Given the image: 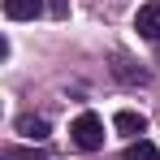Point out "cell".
<instances>
[{
    "label": "cell",
    "instance_id": "obj_1",
    "mask_svg": "<svg viewBox=\"0 0 160 160\" xmlns=\"http://www.w3.org/2000/svg\"><path fill=\"white\" fill-rule=\"evenodd\" d=\"M69 134H74V147L78 152H100L104 147V121L95 112H78L74 126H69Z\"/></svg>",
    "mask_w": 160,
    "mask_h": 160
},
{
    "label": "cell",
    "instance_id": "obj_2",
    "mask_svg": "<svg viewBox=\"0 0 160 160\" xmlns=\"http://www.w3.org/2000/svg\"><path fill=\"white\" fill-rule=\"evenodd\" d=\"M134 30L143 39H160V0H147L138 13H134Z\"/></svg>",
    "mask_w": 160,
    "mask_h": 160
},
{
    "label": "cell",
    "instance_id": "obj_3",
    "mask_svg": "<svg viewBox=\"0 0 160 160\" xmlns=\"http://www.w3.org/2000/svg\"><path fill=\"white\" fill-rule=\"evenodd\" d=\"M43 13V0H4V18L9 22H35Z\"/></svg>",
    "mask_w": 160,
    "mask_h": 160
},
{
    "label": "cell",
    "instance_id": "obj_4",
    "mask_svg": "<svg viewBox=\"0 0 160 160\" xmlns=\"http://www.w3.org/2000/svg\"><path fill=\"white\" fill-rule=\"evenodd\" d=\"M112 126H117V134H126V138H138L147 121H143V112H134V108H121V112L112 117Z\"/></svg>",
    "mask_w": 160,
    "mask_h": 160
},
{
    "label": "cell",
    "instance_id": "obj_5",
    "mask_svg": "<svg viewBox=\"0 0 160 160\" xmlns=\"http://www.w3.org/2000/svg\"><path fill=\"white\" fill-rule=\"evenodd\" d=\"M18 134L30 138V143H43V138H48V121L35 117V112H22V117H18Z\"/></svg>",
    "mask_w": 160,
    "mask_h": 160
},
{
    "label": "cell",
    "instance_id": "obj_6",
    "mask_svg": "<svg viewBox=\"0 0 160 160\" xmlns=\"http://www.w3.org/2000/svg\"><path fill=\"white\" fill-rule=\"evenodd\" d=\"M156 156H160V152H156V143H143V138L126 147V160H156Z\"/></svg>",
    "mask_w": 160,
    "mask_h": 160
},
{
    "label": "cell",
    "instance_id": "obj_7",
    "mask_svg": "<svg viewBox=\"0 0 160 160\" xmlns=\"http://www.w3.org/2000/svg\"><path fill=\"white\" fill-rule=\"evenodd\" d=\"M4 160H48V156H43V152H35V147H9Z\"/></svg>",
    "mask_w": 160,
    "mask_h": 160
},
{
    "label": "cell",
    "instance_id": "obj_8",
    "mask_svg": "<svg viewBox=\"0 0 160 160\" xmlns=\"http://www.w3.org/2000/svg\"><path fill=\"white\" fill-rule=\"evenodd\" d=\"M117 78H126V82H143L147 74H143V69H130L126 61H117Z\"/></svg>",
    "mask_w": 160,
    "mask_h": 160
}]
</instances>
